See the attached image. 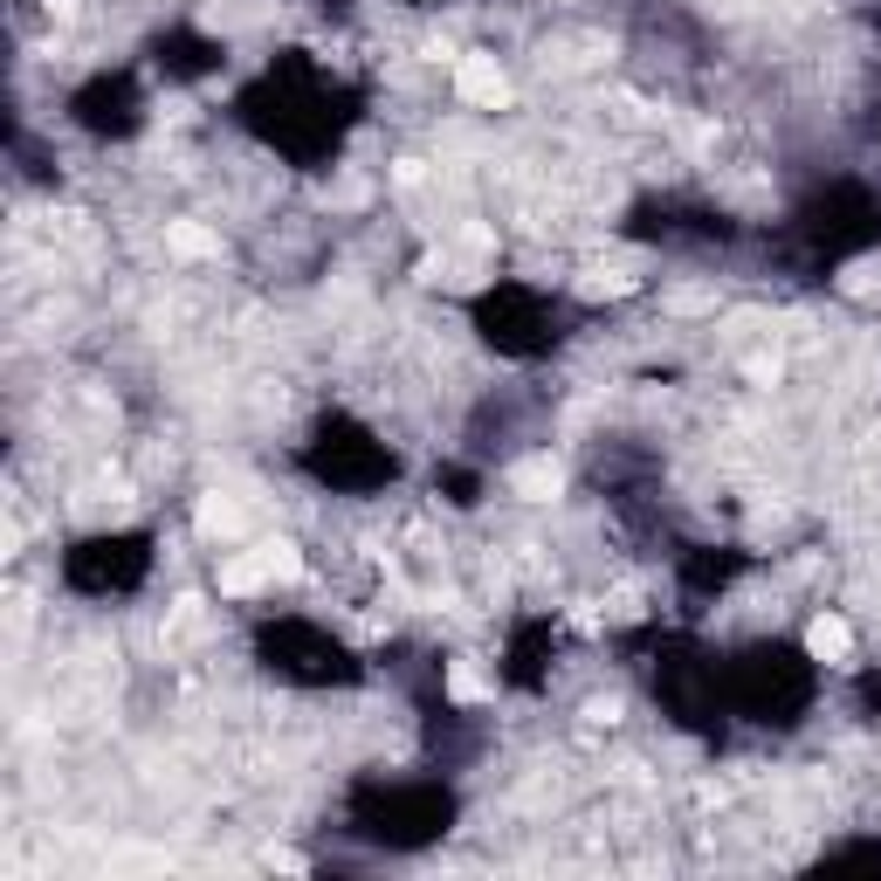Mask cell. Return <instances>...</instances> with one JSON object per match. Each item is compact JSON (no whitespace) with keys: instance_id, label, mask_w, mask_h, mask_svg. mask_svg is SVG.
<instances>
[{"instance_id":"5b68a950","label":"cell","mask_w":881,"mask_h":881,"mask_svg":"<svg viewBox=\"0 0 881 881\" xmlns=\"http://www.w3.org/2000/svg\"><path fill=\"white\" fill-rule=\"evenodd\" d=\"M166 242H172L179 255H214V248H221V242L207 235V227H193V221H172V227H166Z\"/></svg>"},{"instance_id":"7a4b0ae2","label":"cell","mask_w":881,"mask_h":881,"mask_svg":"<svg viewBox=\"0 0 881 881\" xmlns=\"http://www.w3.org/2000/svg\"><path fill=\"white\" fill-rule=\"evenodd\" d=\"M510 489L524 503H551L558 489H565V469H558L551 455H531V461H516V469H510Z\"/></svg>"},{"instance_id":"8992f818","label":"cell","mask_w":881,"mask_h":881,"mask_svg":"<svg viewBox=\"0 0 881 881\" xmlns=\"http://www.w3.org/2000/svg\"><path fill=\"white\" fill-rule=\"evenodd\" d=\"M448 689L461 695V703H476V695H482V676H476V668H455V676H448Z\"/></svg>"},{"instance_id":"3957f363","label":"cell","mask_w":881,"mask_h":881,"mask_svg":"<svg viewBox=\"0 0 881 881\" xmlns=\"http://www.w3.org/2000/svg\"><path fill=\"white\" fill-rule=\"evenodd\" d=\"M806 647H813V661H826V668H840V661L854 655V634H847V620H834V613H819L813 627H806Z\"/></svg>"},{"instance_id":"277c9868","label":"cell","mask_w":881,"mask_h":881,"mask_svg":"<svg viewBox=\"0 0 881 881\" xmlns=\"http://www.w3.org/2000/svg\"><path fill=\"white\" fill-rule=\"evenodd\" d=\"M242 524H248L242 503H227V497H207V503H200V531H207V537H235Z\"/></svg>"},{"instance_id":"6da1fadb","label":"cell","mask_w":881,"mask_h":881,"mask_svg":"<svg viewBox=\"0 0 881 881\" xmlns=\"http://www.w3.org/2000/svg\"><path fill=\"white\" fill-rule=\"evenodd\" d=\"M455 90L469 97V103H482V111H497V103H510V76H503V63L497 56H461L455 63Z\"/></svg>"}]
</instances>
